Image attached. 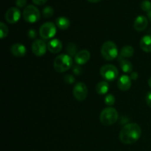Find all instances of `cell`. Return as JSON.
Returning a JSON list of instances; mask_svg holds the SVG:
<instances>
[{"instance_id": "8fae6325", "label": "cell", "mask_w": 151, "mask_h": 151, "mask_svg": "<svg viewBox=\"0 0 151 151\" xmlns=\"http://www.w3.org/2000/svg\"><path fill=\"white\" fill-rule=\"evenodd\" d=\"M148 25L147 18L145 16H139L135 19L134 23V27L138 32L144 31Z\"/></svg>"}, {"instance_id": "484cf974", "label": "cell", "mask_w": 151, "mask_h": 151, "mask_svg": "<svg viewBox=\"0 0 151 151\" xmlns=\"http://www.w3.org/2000/svg\"><path fill=\"white\" fill-rule=\"evenodd\" d=\"M64 81L68 84H72L75 82V78L72 75H67L64 77Z\"/></svg>"}, {"instance_id": "2e32d148", "label": "cell", "mask_w": 151, "mask_h": 151, "mask_svg": "<svg viewBox=\"0 0 151 151\" xmlns=\"http://www.w3.org/2000/svg\"><path fill=\"white\" fill-rule=\"evenodd\" d=\"M139 46L145 52H151V35H145L140 40Z\"/></svg>"}, {"instance_id": "1f68e13d", "label": "cell", "mask_w": 151, "mask_h": 151, "mask_svg": "<svg viewBox=\"0 0 151 151\" xmlns=\"http://www.w3.org/2000/svg\"><path fill=\"white\" fill-rule=\"evenodd\" d=\"M138 77H139L138 73L136 72H134L131 74V76H130V78H131V79L133 80V81H136V80L138 78Z\"/></svg>"}, {"instance_id": "5b68a950", "label": "cell", "mask_w": 151, "mask_h": 151, "mask_svg": "<svg viewBox=\"0 0 151 151\" xmlns=\"http://www.w3.org/2000/svg\"><path fill=\"white\" fill-rule=\"evenodd\" d=\"M24 19L28 23H35L39 21L41 18V13L39 10L34 5H28L24 9Z\"/></svg>"}, {"instance_id": "9c48e42d", "label": "cell", "mask_w": 151, "mask_h": 151, "mask_svg": "<svg viewBox=\"0 0 151 151\" xmlns=\"http://www.w3.org/2000/svg\"><path fill=\"white\" fill-rule=\"evenodd\" d=\"M47 50V45L43 40H35L32 44V53L35 56L41 57L46 53Z\"/></svg>"}, {"instance_id": "d6986e66", "label": "cell", "mask_w": 151, "mask_h": 151, "mask_svg": "<svg viewBox=\"0 0 151 151\" xmlns=\"http://www.w3.org/2000/svg\"><path fill=\"white\" fill-rule=\"evenodd\" d=\"M134 49L131 46H125L122 48L119 52V60L125 58H130L134 55Z\"/></svg>"}, {"instance_id": "30bf717a", "label": "cell", "mask_w": 151, "mask_h": 151, "mask_svg": "<svg viewBox=\"0 0 151 151\" xmlns=\"http://www.w3.org/2000/svg\"><path fill=\"white\" fill-rule=\"evenodd\" d=\"M21 12L18 7H12L5 13V20L9 24H15L20 19Z\"/></svg>"}, {"instance_id": "44dd1931", "label": "cell", "mask_w": 151, "mask_h": 151, "mask_svg": "<svg viewBox=\"0 0 151 151\" xmlns=\"http://www.w3.org/2000/svg\"><path fill=\"white\" fill-rule=\"evenodd\" d=\"M42 14L44 18H50L54 14V10L50 6H47V7L43 9Z\"/></svg>"}, {"instance_id": "52a82bcc", "label": "cell", "mask_w": 151, "mask_h": 151, "mask_svg": "<svg viewBox=\"0 0 151 151\" xmlns=\"http://www.w3.org/2000/svg\"><path fill=\"white\" fill-rule=\"evenodd\" d=\"M57 29L54 23L51 22H45L41 26L39 29V35L43 39L49 40L55 35Z\"/></svg>"}, {"instance_id": "cb8c5ba5", "label": "cell", "mask_w": 151, "mask_h": 151, "mask_svg": "<svg viewBox=\"0 0 151 151\" xmlns=\"http://www.w3.org/2000/svg\"><path fill=\"white\" fill-rule=\"evenodd\" d=\"M77 49L76 45L73 43H70V44H68L67 46V52L69 53V55L70 56L72 55H76V53H77Z\"/></svg>"}, {"instance_id": "d4e9b609", "label": "cell", "mask_w": 151, "mask_h": 151, "mask_svg": "<svg viewBox=\"0 0 151 151\" xmlns=\"http://www.w3.org/2000/svg\"><path fill=\"white\" fill-rule=\"evenodd\" d=\"M141 8L145 12H150L151 10V2L149 0H144L141 3Z\"/></svg>"}, {"instance_id": "4dcf8cb0", "label": "cell", "mask_w": 151, "mask_h": 151, "mask_svg": "<svg viewBox=\"0 0 151 151\" xmlns=\"http://www.w3.org/2000/svg\"><path fill=\"white\" fill-rule=\"evenodd\" d=\"M32 1L37 5H42V4H45L47 2V0H32Z\"/></svg>"}, {"instance_id": "f1b7e54d", "label": "cell", "mask_w": 151, "mask_h": 151, "mask_svg": "<svg viewBox=\"0 0 151 151\" xmlns=\"http://www.w3.org/2000/svg\"><path fill=\"white\" fill-rule=\"evenodd\" d=\"M73 72L75 75H80L82 73V69L79 66H75L73 69Z\"/></svg>"}, {"instance_id": "f546056e", "label": "cell", "mask_w": 151, "mask_h": 151, "mask_svg": "<svg viewBox=\"0 0 151 151\" xmlns=\"http://www.w3.org/2000/svg\"><path fill=\"white\" fill-rule=\"evenodd\" d=\"M146 103H147V106L151 108V91L147 93L146 95Z\"/></svg>"}, {"instance_id": "836d02e7", "label": "cell", "mask_w": 151, "mask_h": 151, "mask_svg": "<svg viewBox=\"0 0 151 151\" xmlns=\"http://www.w3.org/2000/svg\"><path fill=\"white\" fill-rule=\"evenodd\" d=\"M87 1H90V2H92V3H97L98 1H100V0H87Z\"/></svg>"}, {"instance_id": "ac0fdd59", "label": "cell", "mask_w": 151, "mask_h": 151, "mask_svg": "<svg viewBox=\"0 0 151 151\" xmlns=\"http://www.w3.org/2000/svg\"><path fill=\"white\" fill-rule=\"evenodd\" d=\"M109 89V84L107 81H100L96 86V91L98 94L104 95L107 94Z\"/></svg>"}, {"instance_id": "3957f363", "label": "cell", "mask_w": 151, "mask_h": 151, "mask_svg": "<svg viewBox=\"0 0 151 151\" xmlns=\"http://www.w3.org/2000/svg\"><path fill=\"white\" fill-rule=\"evenodd\" d=\"M119 118L118 112L114 108L108 107L102 111L100 115V121L104 125H111L114 124Z\"/></svg>"}, {"instance_id": "9a60e30c", "label": "cell", "mask_w": 151, "mask_h": 151, "mask_svg": "<svg viewBox=\"0 0 151 151\" xmlns=\"http://www.w3.org/2000/svg\"><path fill=\"white\" fill-rule=\"evenodd\" d=\"M10 52L14 56L17 58H22L26 55L27 49L24 45L22 44H15L10 48Z\"/></svg>"}, {"instance_id": "d6a6232c", "label": "cell", "mask_w": 151, "mask_h": 151, "mask_svg": "<svg viewBox=\"0 0 151 151\" xmlns=\"http://www.w3.org/2000/svg\"><path fill=\"white\" fill-rule=\"evenodd\" d=\"M147 18H148L149 20L151 22V10L150 12H148V13H147Z\"/></svg>"}, {"instance_id": "4316f807", "label": "cell", "mask_w": 151, "mask_h": 151, "mask_svg": "<svg viewBox=\"0 0 151 151\" xmlns=\"http://www.w3.org/2000/svg\"><path fill=\"white\" fill-rule=\"evenodd\" d=\"M27 4V0H16V4L19 7H24Z\"/></svg>"}, {"instance_id": "4fadbf2b", "label": "cell", "mask_w": 151, "mask_h": 151, "mask_svg": "<svg viewBox=\"0 0 151 151\" xmlns=\"http://www.w3.org/2000/svg\"><path fill=\"white\" fill-rule=\"evenodd\" d=\"M62 47H63V44L61 41L57 38L51 39L47 43V50L51 53L56 54V53L60 52L62 50Z\"/></svg>"}, {"instance_id": "7402d4cb", "label": "cell", "mask_w": 151, "mask_h": 151, "mask_svg": "<svg viewBox=\"0 0 151 151\" xmlns=\"http://www.w3.org/2000/svg\"><path fill=\"white\" fill-rule=\"evenodd\" d=\"M8 35V28L7 25L3 22L0 23V37L1 38H4Z\"/></svg>"}, {"instance_id": "e0dca14e", "label": "cell", "mask_w": 151, "mask_h": 151, "mask_svg": "<svg viewBox=\"0 0 151 151\" xmlns=\"http://www.w3.org/2000/svg\"><path fill=\"white\" fill-rule=\"evenodd\" d=\"M56 26L60 29H66L70 26V22L69 19L65 16H60L57 18L55 20Z\"/></svg>"}, {"instance_id": "6da1fadb", "label": "cell", "mask_w": 151, "mask_h": 151, "mask_svg": "<svg viewBox=\"0 0 151 151\" xmlns=\"http://www.w3.org/2000/svg\"><path fill=\"white\" fill-rule=\"evenodd\" d=\"M142 136V129L137 123L126 124L119 133V139L125 145H132L137 142Z\"/></svg>"}, {"instance_id": "ffe728a7", "label": "cell", "mask_w": 151, "mask_h": 151, "mask_svg": "<svg viewBox=\"0 0 151 151\" xmlns=\"http://www.w3.org/2000/svg\"><path fill=\"white\" fill-rule=\"evenodd\" d=\"M120 67L122 72L125 73H130L133 70L132 63L128 60L125 59H121L120 60Z\"/></svg>"}, {"instance_id": "7a4b0ae2", "label": "cell", "mask_w": 151, "mask_h": 151, "mask_svg": "<svg viewBox=\"0 0 151 151\" xmlns=\"http://www.w3.org/2000/svg\"><path fill=\"white\" fill-rule=\"evenodd\" d=\"M73 64V60L69 55L61 54L55 58L53 63L55 70L59 73H63L69 70Z\"/></svg>"}, {"instance_id": "5bb4252c", "label": "cell", "mask_w": 151, "mask_h": 151, "mask_svg": "<svg viewBox=\"0 0 151 151\" xmlns=\"http://www.w3.org/2000/svg\"><path fill=\"white\" fill-rule=\"evenodd\" d=\"M117 86L118 88L122 91H127V90L130 89V88L131 87V78L126 75H122L118 79Z\"/></svg>"}, {"instance_id": "e575fe53", "label": "cell", "mask_w": 151, "mask_h": 151, "mask_svg": "<svg viewBox=\"0 0 151 151\" xmlns=\"http://www.w3.org/2000/svg\"><path fill=\"white\" fill-rule=\"evenodd\" d=\"M148 85H149V86L151 88V78L149 79V81H148Z\"/></svg>"}, {"instance_id": "83f0119b", "label": "cell", "mask_w": 151, "mask_h": 151, "mask_svg": "<svg viewBox=\"0 0 151 151\" xmlns=\"http://www.w3.org/2000/svg\"><path fill=\"white\" fill-rule=\"evenodd\" d=\"M27 35H28V37L30 38H32V39H33V38H35V37H36V31L35 30V29H29V31H28L27 32Z\"/></svg>"}, {"instance_id": "8992f818", "label": "cell", "mask_w": 151, "mask_h": 151, "mask_svg": "<svg viewBox=\"0 0 151 151\" xmlns=\"http://www.w3.org/2000/svg\"><path fill=\"white\" fill-rule=\"evenodd\" d=\"M100 73L106 81H114L117 78L119 72L117 68L112 64H106L100 68Z\"/></svg>"}, {"instance_id": "277c9868", "label": "cell", "mask_w": 151, "mask_h": 151, "mask_svg": "<svg viewBox=\"0 0 151 151\" xmlns=\"http://www.w3.org/2000/svg\"><path fill=\"white\" fill-rule=\"evenodd\" d=\"M101 54L103 58L109 61L116 58L119 52L115 43L111 41L105 42L101 47Z\"/></svg>"}, {"instance_id": "ba28073f", "label": "cell", "mask_w": 151, "mask_h": 151, "mask_svg": "<svg viewBox=\"0 0 151 151\" xmlns=\"http://www.w3.org/2000/svg\"><path fill=\"white\" fill-rule=\"evenodd\" d=\"M73 95L78 101H83L88 95V88L86 85L83 82H78L73 88Z\"/></svg>"}, {"instance_id": "7c38bea8", "label": "cell", "mask_w": 151, "mask_h": 151, "mask_svg": "<svg viewBox=\"0 0 151 151\" xmlns=\"http://www.w3.org/2000/svg\"><path fill=\"white\" fill-rule=\"evenodd\" d=\"M89 59L90 52L86 50H83L78 52L76 54V55L75 56V61L79 66L86 64L89 60Z\"/></svg>"}, {"instance_id": "603a6c76", "label": "cell", "mask_w": 151, "mask_h": 151, "mask_svg": "<svg viewBox=\"0 0 151 151\" xmlns=\"http://www.w3.org/2000/svg\"><path fill=\"white\" fill-rule=\"evenodd\" d=\"M105 104L109 106V107H111L115 103V97L113 94H107V95L105 97Z\"/></svg>"}]
</instances>
